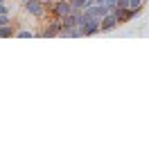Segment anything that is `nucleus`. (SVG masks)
Listing matches in <instances>:
<instances>
[{
    "label": "nucleus",
    "mask_w": 149,
    "mask_h": 151,
    "mask_svg": "<svg viewBox=\"0 0 149 151\" xmlns=\"http://www.w3.org/2000/svg\"><path fill=\"white\" fill-rule=\"evenodd\" d=\"M104 5L108 7V12H115L118 9V0H104Z\"/></svg>",
    "instance_id": "nucleus-10"
},
{
    "label": "nucleus",
    "mask_w": 149,
    "mask_h": 151,
    "mask_svg": "<svg viewBox=\"0 0 149 151\" xmlns=\"http://www.w3.org/2000/svg\"><path fill=\"white\" fill-rule=\"evenodd\" d=\"M120 23H118V18H115V14L113 12H108L106 16H102L99 18V32H111V29H115Z\"/></svg>",
    "instance_id": "nucleus-6"
},
{
    "label": "nucleus",
    "mask_w": 149,
    "mask_h": 151,
    "mask_svg": "<svg viewBox=\"0 0 149 151\" xmlns=\"http://www.w3.org/2000/svg\"><path fill=\"white\" fill-rule=\"evenodd\" d=\"M142 12V9H133V7H127V9H115V18H118V23L120 25H124V23H129L131 18H136L138 14Z\"/></svg>",
    "instance_id": "nucleus-5"
},
{
    "label": "nucleus",
    "mask_w": 149,
    "mask_h": 151,
    "mask_svg": "<svg viewBox=\"0 0 149 151\" xmlns=\"http://www.w3.org/2000/svg\"><path fill=\"white\" fill-rule=\"evenodd\" d=\"M20 5H23V12L27 14V16H34V18H43L45 12H48V7L43 5V0H25Z\"/></svg>",
    "instance_id": "nucleus-2"
},
{
    "label": "nucleus",
    "mask_w": 149,
    "mask_h": 151,
    "mask_svg": "<svg viewBox=\"0 0 149 151\" xmlns=\"http://www.w3.org/2000/svg\"><path fill=\"white\" fill-rule=\"evenodd\" d=\"M50 2H54V0H43V5H45V7H48V5H50Z\"/></svg>",
    "instance_id": "nucleus-14"
},
{
    "label": "nucleus",
    "mask_w": 149,
    "mask_h": 151,
    "mask_svg": "<svg viewBox=\"0 0 149 151\" xmlns=\"http://www.w3.org/2000/svg\"><path fill=\"white\" fill-rule=\"evenodd\" d=\"M12 23V14H0V25H7Z\"/></svg>",
    "instance_id": "nucleus-12"
},
{
    "label": "nucleus",
    "mask_w": 149,
    "mask_h": 151,
    "mask_svg": "<svg viewBox=\"0 0 149 151\" xmlns=\"http://www.w3.org/2000/svg\"><path fill=\"white\" fill-rule=\"evenodd\" d=\"M77 27H79V34H81V36H93V34H99V18H95L88 9H84L81 16H79Z\"/></svg>",
    "instance_id": "nucleus-1"
},
{
    "label": "nucleus",
    "mask_w": 149,
    "mask_h": 151,
    "mask_svg": "<svg viewBox=\"0 0 149 151\" xmlns=\"http://www.w3.org/2000/svg\"><path fill=\"white\" fill-rule=\"evenodd\" d=\"M59 32H61V18H52L45 23V27L41 32H34V36H43V38H54L59 36Z\"/></svg>",
    "instance_id": "nucleus-3"
},
{
    "label": "nucleus",
    "mask_w": 149,
    "mask_h": 151,
    "mask_svg": "<svg viewBox=\"0 0 149 151\" xmlns=\"http://www.w3.org/2000/svg\"><path fill=\"white\" fill-rule=\"evenodd\" d=\"M48 12H50V16H54V18H63V16H68V14L72 12V7H70L68 0H54V2L48 5Z\"/></svg>",
    "instance_id": "nucleus-4"
},
{
    "label": "nucleus",
    "mask_w": 149,
    "mask_h": 151,
    "mask_svg": "<svg viewBox=\"0 0 149 151\" xmlns=\"http://www.w3.org/2000/svg\"><path fill=\"white\" fill-rule=\"evenodd\" d=\"M93 2H95V0H72V2H70V7H72L74 12H84V9H88Z\"/></svg>",
    "instance_id": "nucleus-8"
},
{
    "label": "nucleus",
    "mask_w": 149,
    "mask_h": 151,
    "mask_svg": "<svg viewBox=\"0 0 149 151\" xmlns=\"http://www.w3.org/2000/svg\"><path fill=\"white\" fill-rule=\"evenodd\" d=\"M145 0H129V7H133V9H142Z\"/></svg>",
    "instance_id": "nucleus-11"
},
{
    "label": "nucleus",
    "mask_w": 149,
    "mask_h": 151,
    "mask_svg": "<svg viewBox=\"0 0 149 151\" xmlns=\"http://www.w3.org/2000/svg\"><path fill=\"white\" fill-rule=\"evenodd\" d=\"M95 2H104V0H95Z\"/></svg>",
    "instance_id": "nucleus-15"
},
{
    "label": "nucleus",
    "mask_w": 149,
    "mask_h": 151,
    "mask_svg": "<svg viewBox=\"0 0 149 151\" xmlns=\"http://www.w3.org/2000/svg\"><path fill=\"white\" fill-rule=\"evenodd\" d=\"M0 14H12V9L7 7V0H0Z\"/></svg>",
    "instance_id": "nucleus-13"
},
{
    "label": "nucleus",
    "mask_w": 149,
    "mask_h": 151,
    "mask_svg": "<svg viewBox=\"0 0 149 151\" xmlns=\"http://www.w3.org/2000/svg\"><path fill=\"white\" fill-rule=\"evenodd\" d=\"M16 36H18V38H32V36H34V32L27 29V27H18V29H16Z\"/></svg>",
    "instance_id": "nucleus-9"
},
{
    "label": "nucleus",
    "mask_w": 149,
    "mask_h": 151,
    "mask_svg": "<svg viewBox=\"0 0 149 151\" xmlns=\"http://www.w3.org/2000/svg\"><path fill=\"white\" fill-rule=\"evenodd\" d=\"M20 2H25V0H20Z\"/></svg>",
    "instance_id": "nucleus-16"
},
{
    "label": "nucleus",
    "mask_w": 149,
    "mask_h": 151,
    "mask_svg": "<svg viewBox=\"0 0 149 151\" xmlns=\"http://www.w3.org/2000/svg\"><path fill=\"white\" fill-rule=\"evenodd\" d=\"M18 25H20V23H7V25H0V38H12V36H16Z\"/></svg>",
    "instance_id": "nucleus-7"
}]
</instances>
